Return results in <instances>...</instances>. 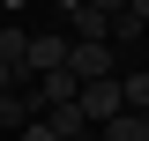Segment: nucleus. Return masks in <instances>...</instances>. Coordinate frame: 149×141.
<instances>
[{
	"instance_id": "f257e3e1",
	"label": "nucleus",
	"mask_w": 149,
	"mask_h": 141,
	"mask_svg": "<svg viewBox=\"0 0 149 141\" xmlns=\"http://www.w3.org/2000/svg\"><path fill=\"white\" fill-rule=\"evenodd\" d=\"M74 111H82L90 126L119 119V111H127V104H119V74H112V82H82V89H74Z\"/></svg>"
},
{
	"instance_id": "f03ea898",
	"label": "nucleus",
	"mask_w": 149,
	"mask_h": 141,
	"mask_svg": "<svg viewBox=\"0 0 149 141\" xmlns=\"http://www.w3.org/2000/svg\"><path fill=\"white\" fill-rule=\"evenodd\" d=\"M67 74L74 82H112L119 74V52L112 45H67Z\"/></svg>"
},
{
	"instance_id": "7ed1b4c3",
	"label": "nucleus",
	"mask_w": 149,
	"mask_h": 141,
	"mask_svg": "<svg viewBox=\"0 0 149 141\" xmlns=\"http://www.w3.org/2000/svg\"><path fill=\"white\" fill-rule=\"evenodd\" d=\"M67 45H74V37L37 30V37H30V59H22V67H30V82H45V74H60V67H67Z\"/></svg>"
},
{
	"instance_id": "20e7f679",
	"label": "nucleus",
	"mask_w": 149,
	"mask_h": 141,
	"mask_svg": "<svg viewBox=\"0 0 149 141\" xmlns=\"http://www.w3.org/2000/svg\"><path fill=\"white\" fill-rule=\"evenodd\" d=\"M97 141H149V111H119V119H104Z\"/></svg>"
},
{
	"instance_id": "39448f33",
	"label": "nucleus",
	"mask_w": 149,
	"mask_h": 141,
	"mask_svg": "<svg viewBox=\"0 0 149 141\" xmlns=\"http://www.w3.org/2000/svg\"><path fill=\"white\" fill-rule=\"evenodd\" d=\"M119 104H127V111H149V67H119Z\"/></svg>"
},
{
	"instance_id": "423d86ee",
	"label": "nucleus",
	"mask_w": 149,
	"mask_h": 141,
	"mask_svg": "<svg viewBox=\"0 0 149 141\" xmlns=\"http://www.w3.org/2000/svg\"><path fill=\"white\" fill-rule=\"evenodd\" d=\"M15 141H60V134H52V126H45V119H30V126H22Z\"/></svg>"
},
{
	"instance_id": "0eeeda50",
	"label": "nucleus",
	"mask_w": 149,
	"mask_h": 141,
	"mask_svg": "<svg viewBox=\"0 0 149 141\" xmlns=\"http://www.w3.org/2000/svg\"><path fill=\"white\" fill-rule=\"evenodd\" d=\"M90 8H104V15H127V8H134V0H90Z\"/></svg>"
},
{
	"instance_id": "6e6552de",
	"label": "nucleus",
	"mask_w": 149,
	"mask_h": 141,
	"mask_svg": "<svg viewBox=\"0 0 149 141\" xmlns=\"http://www.w3.org/2000/svg\"><path fill=\"white\" fill-rule=\"evenodd\" d=\"M127 15H134V22H149V0H134V8H127Z\"/></svg>"
}]
</instances>
